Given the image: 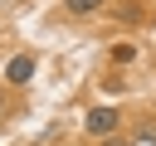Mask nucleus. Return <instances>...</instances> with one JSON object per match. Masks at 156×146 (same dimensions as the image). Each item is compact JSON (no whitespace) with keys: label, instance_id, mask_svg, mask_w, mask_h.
I'll use <instances>...</instances> for the list:
<instances>
[{"label":"nucleus","instance_id":"1","mask_svg":"<svg viewBox=\"0 0 156 146\" xmlns=\"http://www.w3.org/2000/svg\"><path fill=\"white\" fill-rule=\"evenodd\" d=\"M83 127H88L93 136H117V127H122V112H117V107H93V112L83 117Z\"/></svg>","mask_w":156,"mask_h":146},{"label":"nucleus","instance_id":"2","mask_svg":"<svg viewBox=\"0 0 156 146\" xmlns=\"http://www.w3.org/2000/svg\"><path fill=\"white\" fill-rule=\"evenodd\" d=\"M29 78H34V58H29V54H15V58L5 63V83H10V88H24Z\"/></svg>","mask_w":156,"mask_h":146},{"label":"nucleus","instance_id":"3","mask_svg":"<svg viewBox=\"0 0 156 146\" xmlns=\"http://www.w3.org/2000/svg\"><path fill=\"white\" fill-rule=\"evenodd\" d=\"M63 5H68V10H73V15H93V10H98V5H102V0H63Z\"/></svg>","mask_w":156,"mask_h":146},{"label":"nucleus","instance_id":"4","mask_svg":"<svg viewBox=\"0 0 156 146\" xmlns=\"http://www.w3.org/2000/svg\"><path fill=\"white\" fill-rule=\"evenodd\" d=\"M5 112H10V97H5V88H0V117H5Z\"/></svg>","mask_w":156,"mask_h":146},{"label":"nucleus","instance_id":"5","mask_svg":"<svg viewBox=\"0 0 156 146\" xmlns=\"http://www.w3.org/2000/svg\"><path fill=\"white\" fill-rule=\"evenodd\" d=\"M102 146H127V141H117V136H102Z\"/></svg>","mask_w":156,"mask_h":146}]
</instances>
